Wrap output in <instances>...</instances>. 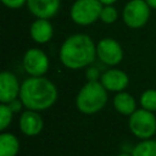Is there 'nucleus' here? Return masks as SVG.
Wrapping results in <instances>:
<instances>
[{"mask_svg": "<svg viewBox=\"0 0 156 156\" xmlns=\"http://www.w3.org/2000/svg\"><path fill=\"white\" fill-rule=\"evenodd\" d=\"M58 56L61 63L68 69L85 68L96 58V44L88 34H72L63 40Z\"/></svg>", "mask_w": 156, "mask_h": 156, "instance_id": "obj_1", "label": "nucleus"}, {"mask_svg": "<svg viewBox=\"0 0 156 156\" xmlns=\"http://www.w3.org/2000/svg\"><path fill=\"white\" fill-rule=\"evenodd\" d=\"M58 91L56 85L46 77H29L21 84L20 99L26 110L44 111L57 101Z\"/></svg>", "mask_w": 156, "mask_h": 156, "instance_id": "obj_2", "label": "nucleus"}, {"mask_svg": "<svg viewBox=\"0 0 156 156\" xmlns=\"http://www.w3.org/2000/svg\"><path fill=\"white\" fill-rule=\"evenodd\" d=\"M107 90L100 80H88L76 96V106L84 115H94L107 104Z\"/></svg>", "mask_w": 156, "mask_h": 156, "instance_id": "obj_3", "label": "nucleus"}, {"mask_svg": "<svg viewBox=\"0 0 156 156\" xmlns=\"http://www.w3.org/2000/svg\"><path fill=\"white\" fill-rule=\"evenodd\" d=\"M128 127L138 139H151L156 133V116L145 108H136V111L129 116Z\"/></svg>", "mask_w": 156, "mask_h": 156, "instance_id": "obj_4", "label": "nucleus"}, {"mask_svg": "<svg viewBox=\"0 0 156 156\" xmlns=\"http://www.w3.org/2000/svg\"><path fill=\"white\" fill-rule=\"evenodd\" d=\"M104 5L99 0H76L69 11L71 20L78 26H89L100 20Z\"/></svg>", "mask_w": 156, "mask_h": 156, "instance_id": "obj_5", "label": "nucleus"}, {"mask_svg": "<svg viewBox=\"0 0 156 156\" xmlns=\"http://www.w3.org/2000/svg\"><path fill=\"white\" fill-rule=\"evenodd\" d=\"M151 9L145 0H129L122 11V20L124 24L132 29L144 27L150 18Z\"/></svg>", "mask_w": 156, "mask_h": 156, "instance_id": "obj_6", "label": "nucleus"}, {"mask_svg": "<svg viewBox=\"0 0 156 156\" xmlns=\"http://www.w3.org/2000/svg\"><path fill=\"white\" fill-rule=\"evenodd\" d=\"M22 65L29 77H41L49 71L50 61L41 49L30 48L24 52Z\"/></svg>", "mask_w": 156, "mask_h": 156, "instance_id": "obj_7", "label": "nucleus"}, {"mask_svg": "<svg viewBox=\"0 0 156 156\" xmlns=\"http://www.w3.org/2000/svg\"><path fill=\"white\" fill-rule=\"evenodd\" d=\"M96 57L106 66H117L123 60V49L113 38H102L96 44Z\"/></svg>", "mask_w": 156, "mask_h": 156, "instance_id": "obj_8", "label": "nucleus"}, {"mask_svg": "<svg viewBox=\"0 0 156 156\" xmlns=\"http://www.w3.org/2000/svg\"><path fill=\"white\" fill-rule=\"evenodd\" d=\"M21 85L17 77L9 71H4L0 74V102L10 104L20 98Z\"/></svg>", "mask_w": 156, "mask_h": 156, "instance_id": "obj_9", "label": "nucleus"}, {"mask_svg": "<svg viewBox=\"0 0 156 156\" xmlns=\"http://www.w3.org/2000/svg\"><path fill=\"white\" fill-rule=\"evenodd\" d=\"M100 83L107 91H124L129 84L128 74L119 68H110L100 76Z\"/></svg>", "mask_w": 156, "mask_h": 156, "instance_id": "obj_10", "label": "nucleus"}, {"mask_svg": "<svg viewBox=\"0 0 156 156\" xmlns=\"http://www.w3.org/2000/svg\"><path fill=\"white\" fill-rule=\"evenodd\" d=\"M61 0H27L29 12L37 18H52L60 10Z\"/></svg>", "mask_w": 156, "mask_h": 156, "instance_id": "obj_11", "label": "nucleus"}, {"mask_svg": "<svg viewBox=\"0 0 156 156\" xmlns=\"http://www.w3.org/2000/svg\"><path fill=\"white\" fill-rule=\"evenodd\" d=\"M44 127V122L38 111L26 110L21 113L20 117V129L27 136L38 135Z\"/></svg>", "mask_w": 156, "mask_h": 156, "instance_id": "obj_12", "label": "nucleus"}, {"mask_svg": "<svg viewBox=\"0 0 156 156\" xmlns=\"http://www.w3.org/2000/svg\"><path fill=\"white\" fill-rule=\"evenodd\" d=\"M29 34L37 44H46L52 39L54 27L49 20L37 18L29 28Z\"/></svg>", "mask_w": 156, "mask_h": 156, "instance_id": "obj_13", "label": "nucleus"}, {"mask_svg": "<svg viewBox=\"0 0 156 156\" xmlns=\"http://www.w3.org/2000/svg\"><path fill=\"white\" fill-rule=\"evenodd\" d=\"M112 102L115 110L123 116H130L133 112L136 111V101L134 96L127 91L116 93Z\"/></svg>", "mask_w": 156, "mask_h": 156, "instance_id": "obj_14", "label": "nucleus"}, {"mask_svg": "<svg viewBox=\"0 0 156 156\" xmlns=\"http://www.w3.org/2000/svg\"><path fill=\"white\" fill-rule=\"evenodd\" d=\"M20 151V141L12 133L0 134V156H16Z\"/></svg>", "mask_w": 156, "mask_h": 156, "instance_id": "obj_15", "label": "nucleus"}, {"mask_svg": "<svg viewBox=\"0 0 156 156\" xmlns=\"http://www.w3.org/2000/svg\"><path fill=\"white\" fill-rule=\"evenodd\" d=\"M132 156H156V140L146 139L132 149Z\"/></svg>", "mask_w": 156, "mask_h": 156, "instance_id": "obj_16", "label": "nucleus"}, {"mask_svg": "<svg viewBox=\"0 0 156 156\" xmlns=\"http://www.w3.org/2000/svg\"><path fill=\"white\" fill-rule=\"evenodd\" d=\"M140 106L151 112H156V89H147L140 95Z\"/></svg>", "mask_w": 156, "mask_h": 156, "instance_id": "obj_17", "label": "nucleus"}, {"mask_svg": "<svg viewBox=\"0 0 156 156\" xmlns=\"http://www.w3.org/2000/svg\"><path fill=\"white\" fill-rule=\"evenodd\" d=\"M118 18V11L113 5H104L100 15V21L105 24H112Z\"/></svg>", "mask_w": 156, "mask_h": 156, "instance_id": "obj_18", "label": "nucleus"}, {"mask_svg": "<svg viewBox=\"0 0 156 156\" xmlns=\"http://www.w3.org/2000/svg\"><path fill=\"white\" fill-rule=\"evenodd\" d=\"M13 111L7 104H0V130H5L12 122Z\"/></svg>", "mask_w": 156, "mask_h": 156, "instance_id": "obj_19", "label": "nucleus"}, {"mask_svg": "<svg viewBox=\"0 0 156 156\" xmlns=\"http://www.w3.org/2000/svg\"><path fill=\"white\" fill-rule=\"evenodd\" d=\"M1 2L6 7L12 9V10H16V9L22 7L23 5H27V0H1Z\"/></svg>", "mask_w": 156, "mask_h": 156, "instance_id": "obj_20", "label": "nucleus"}, {"mask_svg": "<svg viewBox=\"0 0 156 156\" xmlns=\"http://www.w3.org/2000/svg\"><path fill=\"white\" fill-rule=\"evenodd\" d=\"M10 107H11V110L13 111V113H17V112H20L21 111V108H22V106H23V104H22V101H21V99L18 98V99H16V100H13L12 102H10V104H7Z\"/></svg>", "mask_w": 156, "mask_h": 156, "instance_id": "obj_21", "label": "nucleus"}, {"mask_svg": "<svg viewBox=\"0 0 156 156\" xmlns=\"http://www.w3.org/2000/svg\"><path fill=\"white\" fill-rule=\"evenodd\" d=\"M151 10H156V0H145Z\"/></svg>", "mask_w": 156, "mask_h": 156, "instance_id": "obj_22", "label": "nucleus"}, {"mask_svg": "<svg viewBox=\"0 0 156 156\" xmlns=\"http://www.w3.org/2000/svg\"><path fill=\"white\" fill-rule=\"evenodd\" d=\"M99 1H100L102 5H113L117 0H99Z\"/></svg>", "mask_w": 156, "mask_h": 156, "instance_id": "obj_23", "label": "nucleus"}, {"mask_svg": "<svg viewBox=\"0 0 156 156\" xmlns=\"http://www.w3.org/2000/svg\"><path fill=\"white\" fill-rule=\"evenodd\" d=\"M117 156H132V154H127V152H121V154H118Z\"/></svg>", "mask_w": 156, "mask_h": 156, "instance_id": "obj_24", "label": "nucleus"}]
</instances>
